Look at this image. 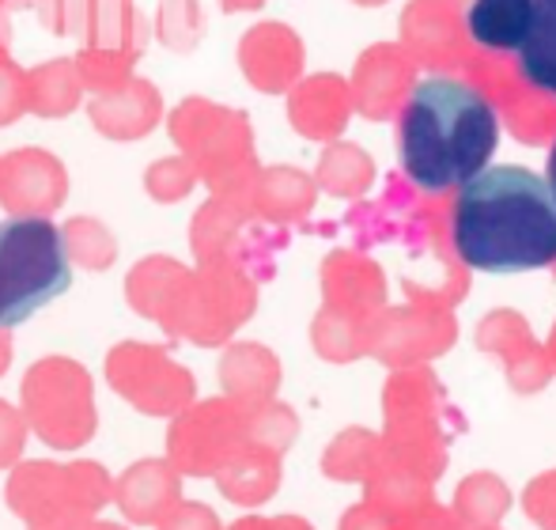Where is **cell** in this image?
<instances>
[{
  "label": "cell",
  "mask_w": 556,
  "mask_h": 530,
  "mask_svg": "<svg viewBox=\"0 0 556 530\" xmlns=\"http://www.w3.org/2000/svg\"><path fill=\"white\" fill-rule=\"evenodd\" d=\"M73 285L65 236L46 216L0 224V330H15Z\"/></svg>",
  "instance_id": "3"
},
{
  "label": "cell",
  "mask_w": 556,
  "mask_h": 530,
  "mask_svg": "<svg viewBox=\"0 0 556 530\" xmlns=\"http://www.w3.org/2000/svg\"><path fill=\"white\" fill-rule=\"evenodd\" d=\"M500 144L496 106L481 88L454 76H428L413 88L397 122V160L417 190L443 193L466 186Z\"/></svg>",
  "instance_id": "2"
},
{
  "label": "cell",
  "mask_w": 556,
  "mask_h": 530,
  "mask_svg": "<svg viewBox=\"0 0 556 530\" xmlns=\"http://www.w3.org/2000/svg\"><path fill=\"white\" fill-rule=\"evenodd\" d=\"M519 73L530 88L556 99V0H534V27L519 50Z\"/></svg>",
  "instance_id": "5"
},
{
  "label": "cell",
  "mask_w": 556,
  "mask_h": 530,
  "mask_svg": "<svg viewBox=\"0 0 556 530\" xmlns=\"http://www.w3.org/2000/svg\"><path fill=\"white\" fill-rule=\"evenodd\" d=\"M534 27V0H473L466 30L484 50H522Z\"/></svg>",
  "instance_id": "4"
},
{
  "label": "cell",
  "mask_w": 556,
  "mask_h": 530,
  "mask_svg": "<svg viewBox=\"0 0 556 530\" xmlns=\"http://www.w3.org/2000/svg\"><path fill=\"white\" fill-rule=\"evenodd\" d=\"M545 167H549V178H545V182H549V190H553V201H556V144L549 148V163H545Z\"/></svg>",
  "instance_id": "6"
},
{
  "label": "cell",
  "mask_w": 556,
  "mask_h": 530,
  "mask_svg": "<svg viewBox=\"0 0 556 530\" xmlns=\"http://www.w3.org/2000/svg\"><path fill=\"white\" fill-rule=\"evenodd\" d=\"M458 258L481 273H530L556 262V201L527 167H489L458 190L451 216Z\"/></svg>",
  "instance_id": "1"
}]
</instances>
